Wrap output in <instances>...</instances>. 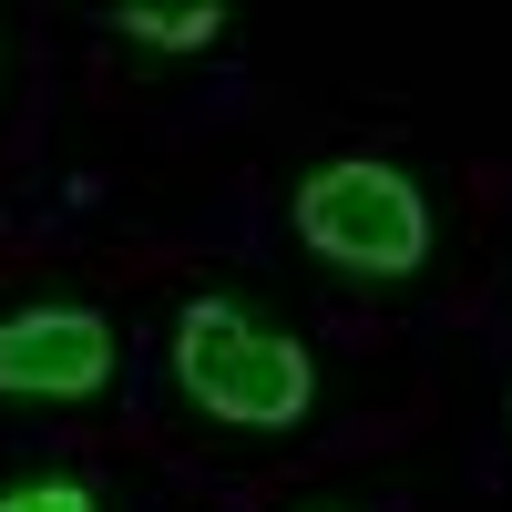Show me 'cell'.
<instances>
[{"label": "cell", "instance_id": "cell-2", "mask_svg": "<svg viewBox=\"0 0 512 512\" xmlns=\"http://www.w3.org/2000/svg\"><path fill=\"white\" fill-rule=\"evenodd\" d=\"M297 236L308 256H328L338 277H410L420 256H431V205L400 164H318L308 185H297Z\"/></svg>", "mask_w": 512, "mask_h": 512}, {"label": "cell", "instance_id": "cell-1", "mask_svg": "<svg viewBox=\"0 0 512 512\" xmlns=\"http://www.w3.org/2000/svg\"><path fill=\"white\" fill-rule=\"evenodd\" d=\"M175 379L226 431H297L308 400H318V359L297 349V338L256 328L246 308H226V297H195L175 318Z\"/></svg>", "mask_w": 512, "mask_h": 512}, {"label": "cell", "instance_id": "cell-3", "mask_svg": "<svg viewBox=\"0 0 512 512\" xmlns=\"http://www.w3.org/2000/svg\"><path fill=\"white\" fill-rule=\"evenodd\" d=\"M103 379H113V328L93 308L0 318V400H93Z\"/></svg>", "mask_w": 512, "mask_h": 512}, {"label": "cell", "instance_id": "cell-4", "mask_svg": "<svg viewBox=\"0 0 512 512\" xmlns=\"http://www.w3.org/2000/svg\"><path fill=\"white\" fill-rule=\"evenodd\" d=\"M123 41H144V52H205V41H226V11L216 0H185V11H154V0H123L113 11Z\"/></svg>", "mask_w": 512, "mask_h": 512}, {"label": "cell", "instance_id": "cell-5", "mask_svg": "<svg viewBox=\"0 0 512 512\" xmlns=\"http://www.w3.org/2000/svg\"><path fill=\"white\" fill-rule=\"evenodd\" d=\"M0 512H93V492L82 482H21V492H0Z\"/></svg>", "mask_w": 512, "mask_h": 512}]
</instances>
